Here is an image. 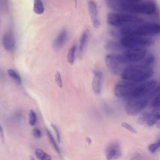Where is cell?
<instances>
[{
	"instance_id": "1",
	"label": "cell",
	"mask_w": 160,
	"mask_h": 160,
	"mask_svg": "<svg viewBox=\"0 0 160 160\" xmlns=\"http://www.w3.org/2000/svg\"><path fill=\"white\" fill-rule=\"evenodd\" d=\"M107 6L110 9L119 12H128L147 15L156 12L155 3L148 1L140 3L131 2L125 0H106Z\"/></svg>"
},
{
	"instance_id": "2",
	"label": "cell",
	"mask_w": 160,
	"mask_h": 160,
	"mask_svg": "<svg viewBox=\"0 0 160 160\" xmlns=\"http://www.w3.org/2000/svg\"><path fill=\"white\" fill-rule=\"evenodd\" d=\"M154 72L153 70L148 66L135 63L125 67L121 72V76L125 80L140 82L151 77Z\"/></svg>"
},
{
	"instance_id": "3",
	"label": "cell",
	"mask_w": 160,
	"mask_h": 160,
	"mask_svg": "<svg viewBox=\"0 0 160 160\" xmlns=\"http://www.w3.org/2000/svg\"><path fill=\"white\" fill-rule=\"evenodd\" d=\"M141 23L123 27L121 30L122 34L124 36L146 37L159 33L160 26L158 23Z\"/></svg>"
},
{
	"instance_id": "4",
	"label": "cell",
	"mask_w": 160,
	"mask_h": 160,
	"mask_svg": "<svg viewBox=\"0 0 160 160\" xmlns=\"http://www.w3.org/2000/svg\"><path fill=\"white\" fill-rule=\"evenodd\" d=\"M107 22L114 26H127L142 23L141 17L133 15L116 13H109L107 16Z\"/></svg>"
},
{
	"instance_id": "5",
	"label": "cell",
	"mask_w": 160,
	"mask_h": 160,
	"mask_svg": "<svg viewBox=\"0 0 160 160\" xmlns=\"http://www.w3.org/2000/svg\"><path fill=\"white\" fill-rule=\"evenodd\" d=\"M154 42L151 38L146 37L124 36L121 44L125 48H144L152 45Z\"/></svg>"
},
{
	"instance_id": "6",
	"label": "cell",
	"mask_w": 160,
	"mask_h": 160,
	"mask_svg": "<svg viewBox=\"0 0 160 160\" xmlns=\"http://www.w3.org/2000/svg\"><path fill=\"white\" fill-rule=\"evenodd\" d=\"M156 83L154 79L138 82L127 98L130 99L142 98L153 89Z\"/></svg>"
},
{
	"instance_id": "7",
	"label": "cell",
	"mask_w": 160,
	"mask_h": 160,
	"mask_svg": "<svg viewBox=\"0 0 160 160\" xmlns=\"http://www.w3.org/2000/svg\"><path fill=\"white\" fill-rule=\"evenodd\" d=\"M126 48L123 53L120 54L125 64L141 62L147 55V51L144 48Z\"/></svg>"
},
{
	"instance_id": "8",
	"label": "cell",
	"mask_w": 160,
	"mask_h": 160,
	"mask_svg": "<svg viewBox=\"0 0 160 160\" xmlns=\"http://www.w3.org/2000/svg\"><path fill=\"white\" fill-rule=\"evenodd\" d=\"M105 61L106 67L112 74L117 75L122 69V67L125 64L122 61L120 54H109L105 57Z\"/></svg>"
},
{
	"instance_id": "9",
	"label": "cell",
	"mask_w": 160,
	"mask_h": 160,
	"mask_svg": "<svg viewBox=\"0 0 160 160\" xmlns=\"http://www.w3.org/2000/svg\"><path fill=\"white\" fill-rule=\"evenodd\" d=\"M148 102V100L145 98L131 99L126 105V112L130 115L136 116L146 107Z\"/></svg>"
},
{
	"instance_id": "10",
	"label": "cell",
	"mask_w": 160,
	"mask_h": 160,
	"mask_svg": "<svg viewBox=\"0 0 160 160\" xmlns=\"http://www.w3.org/2000/svg\"><path fill=\"white\" fill-rule=\"evenodd\" d=\"M137 82L127 80L118 82L114 88L115 95L119 98L128 97Z\"/></svg>"
},
{
	"instance_id": "11",
	"label": "cell",
	"mask_w": 160,
	"mask_h": 160,
	"mask_svg": "<svg viewBox=\"0 0 160 160\" xmlns=\"http://www.w3.org/2000/svg\"><path fill=\"white\" fill-rule=\"evenodd\" d=\"M88 8L92 22L93 27L98 28L100 25V22L98 17L97 7L96 3L90 0L88 3Z\"/></svg>"
},
{
	"instance_id": "12",
	"label": "cell",
	"mask_w": 160,
	"mask_h": 160,
	"mask_svg": "<svg viewBox=\"0 0 160 160\" xmlns=\"http://www.w3.org/2000/svg\"><path fill=\"white\" fill-rule=\"evenodd\" d=\"M93 73L94 77L92 83V89L96 94L99 95L102 90V73L101 71L98 70H94Z\"/></svg>"
},
{
	"instance_id": "13",
	"label": "cell",
	"mask_w": 160,
	"mask_h": 160,
	"mask_svg": "<svg viewBox=\"0 0 160 160\" xmlns=\"http://www.w3.org/2000/svg\"><path fill=\"white\" fill-rule=\"evenodd\" d=\"M106 159L108 160L120 157L122 153L119 145L117 143L110 144L106 149Z\"/></svg>"
},
{
	"instance_id": "14",
	"label": "cell",
	"mask_w": 160,
	"mask_h": 160,
	"mask_svg": "<svg viewBox=\"0 0 160 160\" xmlns=\"http://www.w3.org/2000/svg\"><path fill=\"white\" fill-rule=\"evenodd\" d=\"M68 39V32L65 29L62 30L56 37L53 42L54 48L58 50L62 48Z\"/></svg>"
},
{
	"instance_id": "15",
	"label": "cell",
	"mask_w": 160,
	"mask_h": 160,
	"mask_svg": "<svg viewBox=\"0 0 160 160\" xmlns=\"http://www.w3.org/2000/svg\"><path fill=\"white\" fill-rule=\"evenodd\" d=\"M2 42L4 48L7 51H11L14 48L15 40L12 33L10 32L5 33L3 36Z\"/></svg>"
},
{
	"instance_id": "16",
	"label": "cell",
	"mask_w": 160,
	"mask_h": 160,
	"mask_svg": "<svg viewBox=\"0 0 160 160\" xmlns=\"http://www.w3.org/2000/svg\"><path fill=\"white\" fill-rule=\"evenodd\" d=\"M104 48L111 51H119L124 48L121 43H119L115 41L111 40H107L104 43Z\"/></svg>"
},
{
	"instance_id": "17",
	"label": "cell",
	"mask_w": 160,
	"mask_h": 160,
	"mask_svg": "<svg viewBox=\"0 0 160 160\" xmlns=\"http://www.w3.org/2000/svg\"><path fill=\"white\" fill-rule=\"evenodd\" d=\"M160 114L159 110H157L149 113L147 122L149 126H152L159 120Z\"/></svg>"
},
{
	"instance_id": "18",
	"label": "cell",
	"mask_w": 160,
	"mask_h": 160,
	"mask_svg": "<svg viewBox=\"0 0 160 160\" xmlns=\"http://www.w3.org/2000/svg\"><path fill=\"white\" fill-rule=\"evenodd\" d=\"M88 36V31L87 30H85L82 34L79 40V51L80 53H82L83 51L87 42Z\"/></svg>"
},
{
	"instance_id": "19",
	"label": "cell",
	"mask_w": 160,
	"mask_h": 160,
	"mask_svg": "<svg viewBox=\"0 0 160 160\" xmlns=\"http://www.w3.org/2000/svg\"><path fill=\"white\" fill-rule=\"evenodd\" d=\"M33 12L38 15L42 14L44 12V7L41 0H34Z\"/></svg>"
},
{
	"instance_id": "20",
	"label": "cell",
	"mask_w": 160,
	"mask_h": 160,
	"mask_svg": "<svg viewBox=\"0 0 160 160\" xmlns=\"http://www.w3.org/2000/svg\"><path fill=\"white\" fill-rule=\"evenodd\" d=\"M35 154L37 158L40 160H51V157L42 149L37 148L35 151Z\"/></svg>"
},
{
	"instance_id": "21",
	"label": "cell",
	"mask_w": 160,
	"mask_h": 160,
	"mask_svg": "<svg viewBox=\"0 0 160 160\" xmlns=\"http://www.w3.org/2000/svg\"><path fill=\"white\" fill-rule=\"evenodd\" d=\"M76 49L75 45H73L69 49L67 55V60L69 64L72 65L74 62Z\"/></svg>"
},
{
	"instance_id": "22",
	"label": "cell",
	"mask_w": 160,
	"mask_h": 160,
	"mask_svg": "<svg viewBox=\"0 0 160 160\" xmlns=\"http://www.w3.org/2000/svg\"><path fill=\"white\" fill-rule=\"evenodd\" d=\"M7 72L9 76L17 83L20 84L21 82V79L19 74L13 69H8Z\"/></svg>"
},
{
	"instance_id": "23",
	"label": "cell",
	"mask_w": 160,
	"mask_h": 160,
	"mask_svg": "<svg viewBox=\"0 0 160 160\" xmlns=\"http://www.w3.org/2000/svg\"><path fill=\"white\" fill-rule=\"evenodd\" d=\"M46 131L50 142L52 144L55 150L57 152L58 154H60V149L56 143V142L52 134H51L49 131L46 128Z\"/></svg>"
},
{
	"instance_id": "24",
	"label": "cell",
	"mask_w": 160,
	"mask_h": 160,
	"mask_svg": "<svg viewBox=\"0 0 160 160\" xmlns=\"http://www.w3.org/2000/svg\"><path fill=\"white\" fill-rule=\"evenodd\" d=\"M149 113L146 112H142L138 118L137 123L139 124H142L144 123L146 121H147Z\"/></svg>"
},
{
	"instance_id": "25",
	"label": "cell",
	"mask_w": 160,
	"mask_h": 160,
	"mask_svg": "<svg viewBox=\"0 0 160 160\" xmlns=\"http://www.w3.org/2000/svg\"><path fill=\"white\" fill-rule=\"evenodd\" d=\"M37 117L35 112L32 110H30L29 112V122L31 126H34L36 123Z\"/></svg>"
},
{
	"instance_id": "26",
	"label": "cell",
	"mask_w": 160,
	"mask_h": 160,
	"mask_svg": "<svg viewBox=\"0 0 160 160\" xmlns=\"http://www.w3.org/2000/svg\"><path fill=\"white\" fill-rule=\"evenodd\" d=\"M154 61V57L152 55H149L146 57H145L141 62V64L146 66L152 64Z\"/></svg>"
},
{
	"instance_id": "27",
	"label": "cell",
	"mask_w": 160,
	"mask_h": 160,
	"mask_svg": "<svg viewBox=\"0 0 160 160\" xmlns=\"http://www.w3.org/2000/svg\"><path fill=\"white\" fill-rule=\"evenodd\" d=\"M160 147V140L158 139L155 143L152 144L148 146V149L152 153H155Z\"/></svg>"
},
{
	"instance_id": "28",
	"label": "cell",
	"mask_w": 160,
	"mask_h": 160,
	"mask_svg": "<svg viewBox=\"0 0 160 160\" xmlns=\"http://www.w3.org/2000/svg\"><path fill=\"white\" fill-rule=\"evenodd\" d=\"M55 82L59 87L61 88L62 87V82L60 72L57 71L55 74Z\"/></svg>"
},
{
	"instance_id": "29",
	"label": "cell",
	"mask_w": 160,
	"mask_h": 160,
	"mask_svg": "<svg viewBox=\"0 0 160 160\" xmlns=\"http://www.w3.org/2000/svg\"><path fill=\"white\" fill-rule=\"evenodd\" d=\"M160 94L156 96L153 100L151 105L154 108H158L160 107Z\"/></svg>"
},
{
	"instance_id": "30",
	"label": "cell",
	"mask_w": 160,
	"mask_h": 160,
	"mask_svg": "<svg viewBox=\"0 0 160 160\" xmlns=\"http://www.w3.org/2000/svg\"><path fill=\"white\" fill-rule=\"evenodd\" d=\"M122 127L128 130L129 131L135 134L137 133V131L130 125L126 122L122 123L121 124Z\"/></svg>"
},
{
	"instance_id": "31",
	"label": "cell",
	"mask_w": 160,
	"mask_h": 160,
	"mask_svg": "<svg viewBox=\"0 0 160 160\" xmlns=\"http://www.w3.org/2000/svg\"><path fill=\"white\" fill-rule=\"evenodd\" d=\"M33 136L36 138H39L42 137V132L40 130L37 128L33 129L32 132Z\"/></svg>"
},
{
	"instance_id": "32",
	"label": "cell",
	"mask_w": 160,
	"mask_h": 160,
	"mask_svg": "<svg viewBox=\"0 0 160 160\" xmlns=\"http://www.w3.org/2000/svg\"><path fill=\"white\" fill-rule=\"evenodd\" d=\"M51 126L52 127L55 132L57 137V139L58 142L60 143L61 142V139L59 132L57 128L53 124H51Z\"/></svg>"
},
{
	"instance_id": "33",
	"label": "cell",
	"mask_w": 160,
	"mask_h": 160,
	"mask_svg": "<svg viewBox=\"0 0 160 160\" xmlns=\"http://www.w3.org/2000/svg\"><path fill=\"white\" fill-rule=\"evenodd\" d=\"M0 136L2 141L4 140V137L3 133V129L2 127L0 125Z\"/></svg>"
},
{
	"instance_id": "34",
	"label": "cell",
	"mask_w": 160,
	"mask_h": 160,
	"mask_svg": "<svg viewBox=\"0 0 160 160\" xmlns=\"http://www.w3.org/2000/svg\"><path fill=\"white\" fill-rule=\"evenodd\" d=\"M128 2H133V3H137L139 1H140L141 0H125Z\"/></svg>"
},
{
	"instance_id": "35",
	"label": "cell",
	"mask_w": 160,
	"mask_h": 160,
	"mask_svg": "<svg viewBox=\"0 0 160 160\" xmlns=\"http://www.w3.org/2000/svg\"><path fill=\"white\" fill-rule=\"evenodd\" d=\"M86 140L88 144L89 145L92 142L91 139L89 137H87L86 138Z\"/></svg>"
},
{
	"instance_id": "36",
	"label": "cell",
	"mask_w": 160,
	"mask_h": 160,
	"mask_svg": "<svg viewBox=\"0 0 160 160\" xmlns=\"http://www.w3.org/2000/svg\"><path fill=\"white\" fill-rule=\"evenodd\" d=\"M30 159L32 160H35V159L32 156H31V155L30 156Z\"/></svg>"
}]
</instances>
